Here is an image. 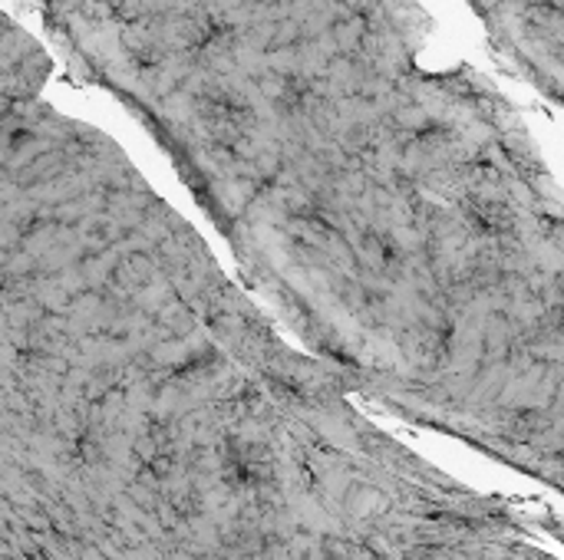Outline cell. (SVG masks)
<instances>
[{"label": "cell", "instance_id": "obj_1", "mask_svg": "<svg viewBox=\"0 0 564 560\" xmlns=\"http://www.w3.org/2000/svg\"><path fill=\"white\" fill-rule=\"evenodd\" d=\"M241 273L321 356L449 416L561 359V189L525 113L433 66L419 0H50Z\"/></svg>", "mask_w": 564, "mask_h": 560}, {"label": "cell", "instance_id": "obj_2", "mask_svg": "<svg viewBox=\"0 0 564 560\" xmlns=\"http://www.w3.org/2000/svg\"><path fill=\"white\" fill-rule=\"evenodd\" d=\"M468 4L509 73L557 103L564 69L561 0H468Z\"/></svg>", "mask_w": 564, "mask_h": 560}]
</instances>
